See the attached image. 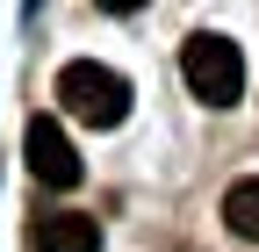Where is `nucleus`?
I'll return each instance as SVG.
<instances>
[{"label": "nucleus", "mask_w": 259, "mask_h": 252, "mask_svg": "<svg viewBox=\"0 0 259 252\" xmlns=\"http://www.w3.org/2000/svg\"><path fill=\"white\" fill-rule=\"evenodd\" d=\"M180 72H187V87H194L202 108H231L245 94V51L231 36H216V29H194L180 44Z\"/></svg>", "instance_id": "obj_1"}, {"label": "nucleus", "mask_w": 259, "mask_h": 252, "mask_svg": "<svg viewBox=\"0 0 259 252\" xmlns=\"http://www.w3.org/2000/svg\"><path fill=\"white\" fill-rule=\"evenodd\" d=\"M94 8H108V15H137L144 0H94Z\"/></svg>", "instance_id": "obj_6"}, {"label": "nucleus", "mask_w": 259, "mask_h": 252, "mask_svg": "<svg viewBox=\"0 0 259 252\" xmlns=\"http://www.w3.org/2000/svg\"><path fill=\"white\" fill-rule=\"evenodd\" d=\"M58 101H65V115H79L87 130H115L130 115V79L108 72V65H94V58H72V65L58 72Z\"/></svg>", "instance_id": "obj_2"}, {"label": "nucleus", "mask_w": 259, "mask_h": 252, "mask_svg": "<svg viewBox=\"0 0 259 252\" xmlns=\"http://www.w3.org/2000/svg\"><path fill=\"white\" fill-rule=\"evenodd\" d=\"M223 224H231L238 238H252V245H259V173L223 187Z\"/></svg>", "instance_id": "obj_5"}, {"label": "nucleus", "mask_w": 259, "mask_h": 252, "mask_svg": "<svg viewBox=\"0 0 259 252\" xmlns=\"http://www.w3.org/2000/svg\"><path fill=\"white\" fill-rule=\"evenodd\" d=\"M36 252H101V224L79 209H51L36 216Z\"/></svg>", "instance_id": "obj_4"}, {"label": "nucleus", "mask_w": 259, "mask_h": 252, "mask_svg": "<svg viewBox=\"0 0 259 252\" xmlns=\"http://www.w3.org/2000/svg\"><path fill=\"white\" fill-rule=\"evenodd\" d=\"M22 159H29V173H36L44 187H58V195H72V187L87 180V166H79V151H72V137H65L58 115H36L22 130Z\"/></svg>", "instance_id": "obj_3"}]
</instances>
